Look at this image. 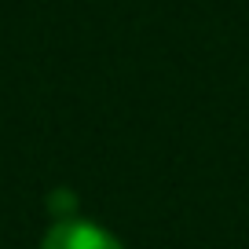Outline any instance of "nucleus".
Masks as SVG:
<instances>
[{"label": "nucleus", "mask_w": 249, "mask_h": 249, "mask_svg": "<svg viewBox=\"0 0 249 249\" xmlns=\"http://www.w3.org/2000/svg\"><path fill=\"white\" fill-rule=\"evenodd\" d=\"M40 249H124L107 227L92 224V220H81V216H70V220H55L52 231L44 234Z\"/></svg>", "instance_id": "f257e3e1"}]
</instances>
